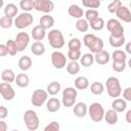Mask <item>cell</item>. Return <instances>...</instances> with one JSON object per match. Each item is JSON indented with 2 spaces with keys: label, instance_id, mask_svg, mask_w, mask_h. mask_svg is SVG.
<instances>
[{
  "label": "cell",
  "instance_id": "6da1fadb",
  "mask_svg": "<svg viewBox=\"0 0 131 131\" xmlns=\"http://www.w3.org/2000/svg\"><path fill=\"white\" fill-rule=\"evenodd\" d=\"M83 42L84 45L92 52V53H97L103 49V41L101 38L96 37L93 34H86L83 37Z\"/></svg>",
  "mask_w": 131,
  "mask_h": 131
},
{
  "label": "cell",
  "instance_id": "44dd1931",
  "mask_svg": "<svg viewBox=\"0 0 131 131\" xmlns=\"http://www.w3.org/2000/svg\"><path fill=\"white\" fill-rule=\"evenodd\" d=\"M31 52L36 55V56H40L43 55L45 52V46L41 41H36L32 44L31 46Z\"/></svg>",
  "mask_w": 131,
  "mask_h": 131
},
{
  "label": "cell",
  "instance_id": "3957f363",
  "mask_svg": "<svg viewBox=\"0 0 131 131\" xmlns=\"http://www.w3.org/2000/svg\"><path fill=\"white\" fill-rule=\"evenodd\" d=\"M24 122L28 128V130L30 131H35L39 128V117L37 115V113L33 110H28L25 112L24 114Z\"/></svg>",
  "mask_w": 131,
  "mask_h": 131
},
{
  "label": "cell",
  "instance_id": "74e56055",
  "mask_svg": "<svg viewBox=\"0 0 131 131\" xmlns=\"http://www.w3.org/2000/svg\"><path fill=\"white\" fill-rule=\"evenodd\" d=\"M112 58L114 61H125L127 58L126 52L123 50H115L112 54Z\"/></svg>",
  "mask_w": 131,
  "mask_h": 131
},
{
  "label": "cell",
  "instance_id": "9a60e30c",
  "mask_svg": "<svg viewBox=\"0 0 131 131\" xmlns=\"http://www.w3.org/2000/svg\"><path fill=\"white\" fill-rule=\"evenodd\" d=\"M32 38L35 40V41H42L44 38H45V35H46V30L41 27L40 25L36 26L33 28L32 30Z\"/></svg>",
  "mask_w": 131,
  "mask_h": 131
},
{
  "label": "cell",
  "instance_id": "ac0fdd59",
  "mask_svg": "<svg viewBox=\"0 0 131 131\" xmlns=\"http://www.w3.org/2000/svg\"><path fill=\"white\" fill-rule=\"evenodd\" d=\"M88 112V107L84 102H78L74 105V115L78 118H84Z\"/></svg>",
  "mask_w": 131,
  "mask_h": 131
},
{
  "label": "cell",
  "instance_id": "f1b7e54d",
  "mask_svg": "<svg viewBox=\"0 0 131 131\" xmlns=\"http://www.w3.org/2000/svg\"><path fill=\"white\" fill-rule=\"evenodd\" d=\"M108 42H110V45H111L112 47L119 48V47H121V46L125 43V37H124V36L115 37V36L111 35L110 38H108Z\"/></svg>",
  "mask_w": 131,
  "mask_h": 131
},
{
  "label": "cell",
  "instance_id": "30bf717a",
  "mask_svg": "<svg viewBox=\"0 0 131 131\" xmlns=\"http://www.w3.org/2000/svg\"><path fill=\"white\" fill-rule=\"evenodd\" d=\"M34 9L44 13H50L54 9V3L51 0H35Z\"/></svg>",
  "mask_w": 131,
  "mask_h": 131
},
{
  "label": "cell",
  "instance_id": "d4e9b609",
  "mask_svg": "<svg viewBox=\"0 0 131 131\" xmlns=\"http://www.w3.org/2000/svg\"><path fill=\"white\" fill-rule=\"evenodd\" d=\"M14 82L16 83V85H17L18 87H20V88H26V87L29 85V83H30V78H29V76H28L27 74L21 73V74L16 75V78H15V81H14Z\"/></svg>",
  "mask_w": 131,
  "mask_h": 131
},
{
  "label": "cell",
  "instance_id": "b9f144b4",
  "mask_svg": "<svg viewBox=\"0 0 131 131\" xmlns=\"http://www.w3.org/2000/svg\"><path fill=\"white\" fill-rule=\"evenodd\" d=\"M122 6L121 0H114L107 5V10L110 13H116V11Z\"/></svg>",
  "mask_w": 131,
  "mask_h": 131
},
{
  "label": "cell",
  "instance_id": "f35d334b",
  "mask_svg": "<svg viewBox=\"0 0 131 131\" xmlns=\"http://www.w3.org/2000/svg\"><path fill=\"white\" fill-rule=\"evenodd\" d=\"M82 4L89 9H96L100 6V0H82Z\"/></svg>",
  "mask_w": 131,
  "mask_h": 131
},
{
  "label": "cell",
  "instance_id": "8fae6325",
  "mask_svg": "<svg viewBox=\"0 0 131 131\" xmlns=\"http://www.w3.org/2000/svg\"><path fill=\"white\" fill-rule=\"evenodd\" d=\"M51 62L55 69H63L67 64V57L60 51H54L51 54Z\"/></svg>",
  "mask_w": 131,
  "mask_h": 131
},
{
  "label": "cell",
  "instance_id": "ee69618b",
  "mask_svg": "<svg viewBox=\"0 0 131 131\" xmlns=\"http://www.w3.org/2000/svg\"><path fill=\"white\" fill-rule=\"evenodd\" d=\"M112 68L115 72L121 73L126 69V62L125 61H113Z\"/></svg>",
  "mask_w": 131,
  "mask_h": 131
},
{
  "label": "cell",
  "instance_id": "cb8c5ba5",
  "mask_svg": "<svg viewBox=\"0 0 131 131\" xmlns=\"http://www.w3.org/2000/svg\"><path fill=\"white\" fill-rule=\"evenodd\" d=\"M39 25L41 27H43L45 30L50 29L54 25V18L50 14H45V15L41 16V18L39 20Z\"/></svg>",
  "mask_w": 131,
  "mask_h": 131
},
{
  "label": "cell",
  "instance_id": "83f0119b",
  "mask_svg": "<svg viewBox=\"0 0 131 131\" xmlns=\"http://www.w3.org/2000/svg\"><path fill=\"white\" fill-rule=\"evenodd\" d=\"M15 78H16V76L11 69H5L1 74V79L3 82L11 83V82L15 81Z\"/></svg>",
  "mask_w": 131,
  "mask_h": 131
},
{
  "label": "cell",
  "instance_id": "7c38bea8",
  "mask_svg": "<svg viewBox=\"0 0 131 131\" xmlns=\"http://www.w3.org/2000/svg\"><path fill=\"white\" fill-rule=\"evenodd\" d=\"M0 94L5 100H12L15 96L13 87L7 82H2L0 84Z\"/></svg>",
  "mask_w": 131,
  "mask_h": 131
},
{
  "label": "cell",
  "instance_id": "816d5d0a",
  "mask_svg": "<svg viewBox=\"0 0 131 131\" xmlns=\"http://www.w3.org/2000/svg\"><path fill=\"white\" fill-rule=\"evenodd\" d=\"M125 119H126V122L131 124V110H129L127 113H126V116H125Z\"/></svg>",
  "mask_w": 131,
  "mask_h": 131
},
{
  "label": "cell",
  "instance_id": "484cf974",
  "mask_svg": "<svg viewBox=\"0 0 131 131\" xmlns=\"http://www.w3.org/2000/svg\"><path fill=\"white\" fill-rule=\"evenodd\" d=\"M74 84H75L76 89H78V90H84V89H87L89 87V80L86 77L81 76V77L76 78Z\"/></svg>",
  "mask_w": 131,
  "mask_h": 131
},
{
  "label": "cell",
  "instance_id": "11a10c76",
  "mask_svg": "<svg viewBox=\"0 0 131 131\" xmlns=\"http://www.w3.org/2000/svg\"><path fill=\"white\" fill-rule=\"evenodd\" d=\"M130 8H131V2H130Z\"/></svg>",
  "mask_w": 131,
  "mask_h": 131
},
{
  "label": "cell",
  "instance_id": "8992f818",
  "mask_svg": "<svg viewBox=\"0 0 131 131\" xmlns=\"http://www.w3.org/2000/svg\"><path fill=\"white\" fill-rule=\"evenodd\" d=\"M78 95V91L74 87H67L62 91V104L66 107H71L75 105L76 98Z\"/></svg>",
  "mask_w": 131,
  "mask_h": 131
},
{
  "label": "cell",
  "instance_id": "db71d44e",
  "mask_svg": "<svg viewBox=\"0 0 131 131\" xmlns=\"http://www.w3.org/2000/svg\"><path fill=\"white\" fill-rule=\"evenodd\" d=\"M128 67H129V68L131 69V58H130V59L128 60Z\"/></svg>",
  "mask_w": 131,
  "mask_h": 131
},
{
  "label": "cell",
  "instance_id": "7bdbcfd3",
  "mask_svg": "<svg viewBox=\"0 0 131 131\" xmlns=\"http://www.w3.org/2000/svg\"><path fill=\"white\" fill-rule=\"evenodd\" d=\"M68 57L71 60H78L81 58V51L80 49H69Z\"/></svg>",
  "mask_w": 131,
  "mask_h": 131
},
{
  "label": "cell",
  "instance_id": "60d3db41",
  "mask_svg": "<svg viewBox=\"0 0 131 131\" xmlns=\"http://www.w3.org/2000/svg\"><path fill=\"white\" fill-rule=\"evenodd\" d=\"M13 24V20H12V17H9V16H2L0 18V27L2 29H9Z\"/></svg>",
  "mask_w": 131,
  "mask_h": 131
},
{
  "label": "cell",
  "instance_id": "ba28073f",
  "mask_svg": "<svg viewBox=\"0 0 131 131\" xmlns=\"http://www.w3.org/2000/svg\"><path fill=\"white\" fill-rule=\"evenodd\" d=\"M106 29L108 30L111 35H113L115 37L124 36V27L116 18H110L106 21Z\"/></svg>",
  "mask_w": 131,
  "mask_h": 131
},
{
  "label": "cell",
  "instance_id": "bcb514c9",
  "mask_svg": "<svg viewBox=\"0 0 131 131\" xmlns=\"http://www.w3.org/2000/svg\"><path fill=\"white\" fill-rule=\"evenodd\" d=\"M59 129H60L59 124H58L56 121H52L51 123H49V124L44 128V131H58Z\"/></svg>",
  "mask_w": 131,
  "mask_h": 131
},
{
  "label": "cell",
  "instance_id": "681fc988",
  "mask_svg": "<svg viewBox=\"0 0 131 131\" xmlns=\"http://www.w3.org/2000/svg\"><path fill=\"white\" fill-rule=\"evenodd\" d=\"M7 115H8V110L5 106L1 105L0 106V119H5Z\"/></svg>",
  "mask_w": 131,
  "mask_h": 131
},
{
  "label": "cell",
  "instance_id": "f546056e",
  "mask_svg": "<svg viewBox=\"0 0 131 131\" xmlns=\"http://www.w3.org/2000/svg\"><path fill=\"white\" fill-rule=\"evenodd\" d=\"M17 11H18V9H17L16 5H14L13 3H8L4 7V14L6 16H9V17H12V18L14 16H16Z\"/></svg>",
  "mask_w": 131,
  "mask_h": 131
},
{
  "label": "cell",
  "instance_id": "52a82bcc",
  "mask_svg": "<svg viewBox=\"0 0 131 131\" xmlns=\"http://www.w3.org/2000/svg\"><path fill=\"white\" fill-rule=\"evenodd\" d=\"M33 15L30 13V12H23L20 14H18L17 16H15V19H14V26L15 28L21 30V29H25L27 27H29L30 25L33 24Z\"/></svg>",
  "mask_w": 131,
  "mask_h": 131
},
{
  "label": "cell",
  "instance_id": "7a4b0ae2",
  "mask_svg": "<svg viewBox=\"0 0 131 131\" xmlns=\"http://www.w3.org/2000/svg\"><path fill=\"white\" fill-rule=\"evenodd\" d=\"M105 87H106L107 94L113 98H118L122 93V87H121L120 81L116 77L107 78L105 82Z\"/></svg>",
  "mask_w": 131,
  "mask_h": 131
},
{
  "label": "cell",
  "instance_id": "d6a6232c",
  "mask_svg": "<svg viewBox=\"0 0 131 131\" xmlns=\"http://www.w3.org/2000/svg\"><path fill=\"white\" fill-rule=\"evenodd\" d=\"M67 71L70 75H76L80 72V64L77 62V60H71L67 64Z\"/></svg>",
  "mask_w": 131,
  "mask_h": 131
},
{
  "label": "cell",
  "instance_id": "c3c4849f",
  "mask_svg": "<svg viewBox=\"0 0 131 131\" xmlns=\"http://www.w3.org/2000/svg\"><path fill=\"white\" fill-rule=\"evenodd\" d=\"M8 54V49H7V46L6 44H1L0 45V56H6Z\"/></svg>",
  "mask_w": 131,
  "mask_h": 131
},
{
  "label": "cell",
  "instance_id": "836d02e7",
  "mask_svg": "<svg viewBox=\"0 0 131 131\" xmlns=\"http://www.w3.org/2000/svg\"><path fill=\"white\" fill-rule=\"evenodd\" d=\"M59 90H60V84H59V82L53 81V82L49 83L48 86H47V92H48V94H50L52 96L56 95L59 92Z\"/></svg>",
  "mask_w": 131,
  "mask_h": 131
},
{
  "label": "cell",
  "instance_id": "4fadbf2b",
  "mask_svg": "<svg viewBox=\"0 0 131 131\" xmlns=\"http://www.w3.org/2000/svg\"><path fill=\"white\" fill-rule=\"evenodd\" d=\"M15 43L17 46V50L24 51L30 43V36L26 32H19L15 37Z\"/></svg>",
  "mask_w": 131,
  "mask_h": 131
},
{
  "label": "cell",
  "instance_id": "1f68e13d",
  "mask_svg": "<svg viewBox=\"0 0 131 131\" xmlns=\"http://www.w3.org/2000/svg\"><path fill=\"white\" fill-rule=\"evenodd\" d=\"M90 91L92 94L94 95H100L103 93L104 91V86L102 83L100 82H93L91 85H90Z\"/></svg>",
  "mask_w": 131,
  "mask_h": 131
},
{
  "label": "cell",
  "instance_id": "e575fe53",
  "mask_svg": "<svg viewBox=\"0 0 131 131\" xmlns=\"http://www.w3.org/2000/svg\"><path fill=\"white\" fill-rule=\"evenodd\" d=\"M34 5H35V0H20L19 1V7L26 12H30L31 10H33Z\"/></svg>",
  "mask_w": 131,
  "mask_h": 131
},
{
  "label": "cell",
  "instance_id": "e0dca14e",
  "mask_svg": "<svg viewBox=\"0 0 131 131\" xmlns=\"http://www.w3.org/2000/svg\"><path fill=\"white\" fill-rule=\"evenodd\" d=\"M94 58H95V61H96L98 64L103 66V64H106V63L110 61V59H111V55H110V53H108L107 51H105V50L102 49L101 51L95 53Z\"/></svg>",
  "mask_w": 131,
  "mask_h": 131
},
{
  "label": "cell",
  "instance_id": "2e32d148",
  "mask_svg": "<svg viewBox=\"0 0 131 131\" xmlns=\"http://www.w3.org/2000/svg\"><path fill=\"white\" fill-rule=\"evenodd\" d=\"M68 13H69L70 16H72V17H74V18H77V19L82 18L83 15H84L83 9H82L79 5H77V4H72V5H70V7H69V9H68Z\"/></svg>",
  "mask_w": 131,
  "mask_h": 131
},
{
  "label": "cell",
  "instance_id": "9c48e42d",
  "mask_svg": "<svg viewBox=\"0 0 131 131\" xmlns=\"http://www.w3.org/2000/svg\"><path fill=\"white\" fill-rule=\"evenodd\" d=\"M48 98V92L42 89H36L31 97V102L34 106H41L43 105Z\"/></svg>",
  "mask_w": 131,
  "mask_h": 131
},
{
  "label": "cell",
  "instance_id": "277c9868",
  "mask_svg": "<svg viewBox=\"0 0 131 131\" xmlns=\"http://www.w3.org/2000/svg\"><path fill=\"white\" fill-rule=\"evenodd\" d=\"M47 37H48L49 45L52 48L59 49V48L63 47V45H64V38H63L62 33L59 30H57V29L51 30L48 33V36Z\"/></svg>",
  "mask_w": 131,
  "mask_h": 131
},
{
  "label": "cell",
  "instance_id": "4dcf8cb0",
  "mask_svg": "<svg viewBox=\"0 0 131 131\" xmlns=\"http://www.w3.org/2000/svg\"><path fill=\"white\" fill-rule=\"evenodd\" d=\"M76 29L79 32H81V33L87 32L88 29H89V23H88V20L86 18H83V17L77 19V21H76Z\"/></svg>",
  "mask_w": 131,
  "mask_h": 131
},
{
  "label": "cell",
  "instance_id": "f5cc1de1",
  "mask_svg": "<svg viewBox=\"0 0 131 131\" xmlns=\"http://www.w3.org/2000/svg\"><path fill=\"white\" fill-rule=\"evenodd\" d=\"M125 50H126V52H127L128 54L131 55V42H128V43L126 44V46H125Z\"/></svg>",
  "mask_w": 131,
  "mask_h": 131
},
{
  "label": "cell",
  "instance_id": "d590c367",
  "mask_svg": "<svg viewBox=\"0 0 131 131\" xmlns=\"http://www.w3.org/2000/svg\"><path fill=\"white\" fill-rule=\"evenodd\" d=\"M89 25H90V28H91L92 30H94V31H101V30L104 28V26H105L104 20H103V18H101V17H97L95 20H93V21L90 23Z\"/></svg>",
  "mask_w": 131,
  "mask_h": 131
},
{
  "label": "cell",
  "instance_id": "f6af8a7d",
  "mask_svg": "<svg viewBox=\"0 0 131 131\" xmlns=\"http://www.w3.org/2000/svg\"><path fill=\"white\" fill-rule=\"evenodd\" d=\"M81 45H82L81 44V41L78 38H72L69 41V43H68L69 49H80L81 48Z\"/></svg>",
  "mask_w": 131,
  "mask_h": 131
},
{
  "label": "cell",
  "instance_id": "ffe728a7",
  "mask_svg": "<svg viewBox=\"0 0 131 131\" xmlns=\"http://www.w3.org/2000/svg\"><path fill=\"white\" fill-rule=\"evenodd\" d=\"M127 107V102L124 98H117L112 102V108L117 113H123Z\"/></svg>",
  "mask_w": 131,
  "mask_h": 131
},
{
  "label": "cell",
  "instance_id": "4316f807",
  "mask_svg": "<svg viewBox=\"0 0 131 131\" xmlns=\"http://www.w3.org/2000/svg\"><path fill=\"white\" fill-rule=\"evenodd\" d=\"M94 61H95V58H94V55H93L92 53H85V54H83V55L81 56V58H80L81 66H82V67H85V68L91 67Z\"/></svg>",
  "mask_w": 131,
  "mask_h": 131
},
{
  "label": "cell",
  "instance_id": "f907efd6",
  "mask_svg": "<svg viewBox=\"0 0 131 131\" xmlns=\"http://www.w3.org/2000/svg\"><path fill=\"white\" fill-rule=\"evenodd\" d=\"M7 130V125L4 121H0V131H6Z\"/></svg>",
  "mask_w": 131,
  "mask_h": 131
},
{
  "label": "cell",
  "instance_id": "5b68a950",
  "mask_svg": "<svg viewBox=\"0 0 131 131\" xmlns=\"http://www.w3.org/2000/svg\"><path fill=\"white\" fill-rule=\"evenodd\" d=\"M88 114L90 116V119L93 122H101L102 119L104 118V108L103 106L99 103V102H93L90 104V106L88 107Z\"/></svg>",
  "mask_w": 131,
  "mask_h": 131
},
{
  "label": "cell",
  "instance_id": "ab89813d",
  "mask_svg": "<svg viewBox=\"0 0 131 131\" xmlns=\"http://www.w3.org/2000/svg\"><path fill=\"white\" fill-rule=\"evenodd\" d=\"M98 16V11L96 9H88L86 12H85V18L88 20V23H92L93 20H95Z\"/></svg>",
  "mask_w": 131,
  "mask_h": 131
},
{
  "label": "cell",
  "instance_id": "5bb4252c",
  "mask_svg": "<svg viewBox=\"0 0 131 131\" xmlns=\"http://www.w3.org/2000/svg\"><path fill=\"white\" fill-rule=\"evenodd\" d=\"M116 15L119 19L125 21V23H131V11L128 7L126 6H121L117 11H116Z\"/></svg>",
  "mask_w": 131,
  "mask_h": 131
},
{
  "label": "cell",
  "instance_id": "8d00e7d4",
  "mask_svg": "<svg viewBox=\"0 0 131 131\" xmlns=\"http://www.w3.org/2000/svg\"><path fill=\"white\" fill-rule=\"evenodd\" d=\"M6 46H7V49H8V54L11 55V56H14L18 50H17V46H16V43H15V40H11L9 39L7 42H6Z\"/></svg>",
  "mask_w": 131,
  "mask_h": 131
},
{
  "label": "cell",
  "instance_id": "7dc6e473",
  "mask_svg": "<svg viewBox=\"0 0 131 131\" xmlns=\"http://www.w3.org/2000/svg\"><path fill=\"white\" fill-rule=\"evenodd\" d=\"M123 98L126 101H131V87H127L123 91Z\"/></svg>",
  "mask_w": 131,
  "mask_h": 131
},
{
  "label": "cell",
  "instance_id": "d6986e66",
  "mask_svg": "<svg viewBox=\"0 0 131 131\" xmlns=\"http://www.w3.org/2000/svg\"><path fill=\"white\" fill-rule=\"evenodd\" d=\"M46 107L47 111L50 113H55L60 108V101L56 97H51L47 100L46 102Z\"/></svg>",
  "mask_w": 131,
  "mask_h": 131
},
{
  "label": "cell",
  "instance_id": "603a6c76",
  "mask_svg": "<svg viewBox=\"0 0 131 131\" xmlns=\"http://www.w3.org/2000/svg\"><path fill=\"white\" fill-rule=\"evenodd\" d=\"M104 120L108 125H115L118 122V113L115 110H108L104 114Z\"/></svg>",
  "mask_w": 131,
  "mask_h": 131
},
{
  "label": "cell",
  "instance_id": "7402d4cb",
  "mask_svg": "<svg viewBox=\"0 0 131 131\" xmlns=\"http://www.w3.org/2000/svg\"><path fill=\"white\" fill-rule=\"evenodd\" d=\"M32 64H33L32 58L29 57L28 55L21 56V57L19 58V60H18V68H19V70H21V71H24V72L30 70L31 67H32Z\"/></svg>",
  "mask_w": 131,
  "mask_h": 131
}]
</instances>
